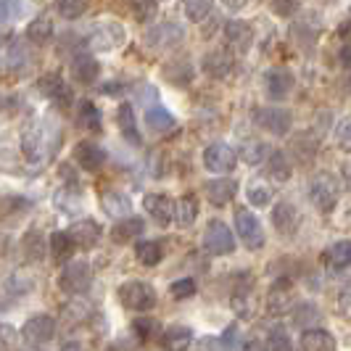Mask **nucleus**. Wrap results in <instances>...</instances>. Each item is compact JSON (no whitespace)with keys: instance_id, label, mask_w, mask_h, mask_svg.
I'll return each instance as SVG.
<instances>
[{"instance_id":"54","label":"nucleus","mask_w":351,"mask_h":351,"mask_svg":"<svg viewBox=\"0 0 351 351\" xmlns=\"http://www.w3.org/2000/svg\"><path fill=\"white\" fill-rule=\"evenodd\" d=\"M338 306H341L343 317H351V282L343 285V291H341V296H338Z\"/></svg>"},{"instance_id":"18","label":"nucleus","mask_w":351,"mask_h":351,"mask_svg":"<svg viewBox=\"0 0 351 351\" xmlns=\"http://www.w3.org/2000/svg\"><path fill=\"white\" fill-rule=\"evenodd\" d=\"M230 304H232L235 315L241 317V319H251V317H256V309H259V299H256V293H254V280L243 278V282H241V285L232 291V296H230Z\"/></svg>"},{"instance_id":"56","label":"nucleus","mask_w":351,"mask_h":351,"mask_svg":"<svg viewBox=\"0 0 351 351\" xmlns=\"http://www.w3.org/2000/svg\"><path fill=\"white\" fill-rule=\"evenodd\" d=\"M198 346L201 349H225L222 346V338H204V341H198Z\"/></svg>"},{"instance_id":"16","label":"nucleus","mask_w":351,"mask_h":351,"mask_svg":"<svg viewBox=\"0 0 351 351\" xmlns=\"http://www.w3.org/2000/svg\"><path fill=\"white\" fill-rule=\"evenodd\" d=\"M291 309H293V282L288 278H278L269 288V296H267V312L280 317Z\"/></svg>"},{"instance_id":"47","label":"nucleus","mask_w":351,"mask_h":351,"mask_svg":"<svg viewBox=\"0 0 351 351\" xmlns=\"http://www.w3.org/2000/svg\"><path fill=\"white\" fill-rule=\"evenodd\" d=\"M264 349H272V351H288L291 349V338H288V333H285V328H282V325H272V328H269Z\"/></svg>"},{"instance_id":"51","label":"nucleus","mask_w":351,"mask_h":351,"mask_svg":"<svg viewBox=\"0 0 351 351\" xmlns=\"http://www.w3.org/2000/svg\"><path fill=\"white\" fill-rule=\"evenodd\" d=\"M335 143H338L341 151H349L351 154V117H346V119H341V122L335 124Z\"/></svg>"},{"instance_id":"12","label":"nucleus","mask_w":351,"mask_h":351,"mask_svg":"<svg viewBox=\"0 0 351 351\" xmlns=\"http://www.w3.org/2000/svg\"><path fill=\"white\" fill-rule=\"evenodd\" d=\"M53 338H56V319L51 315H35L29 317L21 328V341L29 346V349H40V346H48Z\"/></svg>"},{"instance_id":"22","label":"nucleus","mask_w":351,"mask_h":351,"mask_svg":"<svg viewBox=\"0 0 351 351\" xmlns=\"http://www.w3.org/2000/svg\"><path fill=\"white\" fill-rule=\"evenodd\" d=\"M45 238H43V232L37 228H29L24 235H21V241H19V251H21V259L27 264H40L45 259Z\"/></svg>"},{"instance_id":"48","label":"nucleus","mask_w":351,"mask_h":351,"mask_svg":"<svg viewBox=\"0 0 351 351\" xmlns=\"http://www.w3.org/2000/svg\"><path fill=\"white\" fill-rule=\"evenodd\" d=\"M27 11H29V3H24V0H3V24L8 27L11 21L21 19Z\"/></svg>"},{"instance_id":"26","label":"nucleus","mask_w":351,"mask_h":351,"mask_svg":"<svg viewBox=\"0 0 351 351\" xmlns=\"http://www.w3.org/2000/svg\"><path fill=\"white\" fill-rule=\"evenodd\" d=\"M117 124H119V132H122L124 143H130V145H143V135L141 130H138V122H135V111H132V106L130 104H119L117 108Z\"/></svg>"},{"instance_id":"40","label":"nucleus","mask_w":351,"mask_h":351,"mask_svg":"<svg viewBox=\"0 0 351 351\" xmlns=\"http://www.w3.org/2000/svg\"><path fill=\"white\" fill-rule=\"evenodd\" d=\"M238 156H241V161L248 164V167H259V164L267 161L269 151H267V145L259 141H243L241 148H238Z\"/></svg>"},{"instance_id":"6","label":"nucleus","mask_w":351,"mask_h":351,"mask_svg":"<svg viewBox=\"0 0 351 351\" xmlns=\"http://www.w3.org/2000/svg\"><path fill=\"white\" fill-rule=\"evenodd\" d=\"M124 40H127V29H124L119 21L114 19H104V21H95L93 29H90V45L95 51H117L122 48Z\"/></svg>"},{"instance_id":"13","label":"nucleus","mask_w":351,"mask_h":351,"mask_svg":"<svg viewBox=\"0 0 351 351\" xmlns=\"http://www.w3.org/2000/svg\"><path fill=\"white\" fill-rule=\"evenodd\" d=\"M272 228H275V232H278L280 238H285V241L296 238L301 228V211L296 209L291 201H278V204L272 206Z\"/></svg>"},{"instance_id":"58","label":"nucleus","mask_w":351,"mask_h":351,"mask_svg":"<svg viewBox=\"0 0 351 351\" xmlns=\"http://www.w3.org/2000/svg\"><path fill=\"white\" fill-rule=\"evenodd\" d=\"M341 177H343V182H346V188L351 191V161H346L343 167H341Z\"/></svg>"},{"instance_id":"21","label":"nucleus","mask_w":351,"mask_h":351,"mask_svg":"<svg viewBox=\"0 0 351 351\" xmlns=\"http://www.w3.org/2000/svg\"><path fill=\"white\" fill-rule=\"evenodd\" d=\"M71 77L80 82V85H93L98 77H101V64L93 53H77L71 58Z\"/></svg>"},{"instance_id":"25","label":"nucleus","mask_w":351,"mask_h":351,"mask_svg":"<svg viewBox=\"0 0 351 351\" xmlns=\"http://www.w3.org/2000/svg\"><path fill=\"white\" fill-rule=\"evenodd\" d=\"M164 77H167V82H172L177 88H188V85L193 82L195 69L188 58L175 56V58H169V61L164 64Z\"/></svg>"},{"instance_id":"42","label":"nucleus","mask_w":351,"mask_h":351,"mask_svg":"<svg viewBox=\"0 0 351 351\" xmlns=\"http://www.w3.org/2000/svg\"><path fill=\"white\" fill-rule=\"evenodd\" d=\"M180 3H182V11H185L188 21H193V24L206 21L214 11V0H180Z\"/></svg>"},{"instance_id":"5","label":"nucleus","mask_w":351,"mask_h":351,"mask_svg":"<svg viewBox=\"0 0 351 351\" xmlns=\"http://www.w3.org/2000/svg\"><path fill=\"white\" fill-rule=\"evenodd\" d=\"M235 235L241 238V243L248 248V251H259L264 248V228H262V219L254 214L251 209H235Z\"/></svg>"},{"instance_id":"32","label":"nucleus","mask_w":351,"mask_h":351,"mask_svg":"<svg viewBox=\"0 0 351 351\" xmlns=\"http://www.w3.org/2000/svg\"><path fill=\"white\" fill-rule=\"evenodd\" d=\"M145 127L151 130V132H156V135H167V132H172L177 127V119L164 108V106H151V108H145Z\"/></svg>"},{"instance_id":"33","label":"nucleus","mask_w":351,"mask_h":351,"mask_svg":"<svg viewBox=\"0 0 351 351\" xmlns=\"http://www.w3.org/2000/svg\"><path fill=\"white\" fill-rule=\"evenodd\" d=\"M246 198L251 206L256 209H267L275 198V185H269L267 180H248L246 185Z\"/></svg>"},{"instance_id":"37","label":"nucleus","mask_w":351,"mask_h":351,"mask_svg":"<svg viewBox=\"0 0 351 351\" xmlns=\"http://www.w3.org/2000/svg\"><path fill=\"white\" fill-rule=\"evenodd\" d=\"M161 346L164 349H188V346H193V330L185 325H172L161 335Z\"/></svg>"},{"instance_id":"2","label":"nucleus","mask_w":351,"mask_h":351,"mask_svg":"<svg viewBox=\"0 0 351 351\" xmlns=\"http://www.w3.org/2000/svg\"><path fill=\"white\" fill-rule=\"evenodd\" d=\"M309 201L319 214H333L338 201H341V188H338V180H335L330 172H317L312 180H309Z\"/></svg>"},{"instance_id":"20","label":"nucleus","mask_w":351,"mask_h":351,"mask_svg":"<svg viewBox=\"0 0 351 351\" xmlns=\"http://www.w3.org/2000/svg\"><path fill=\"white\" fill-rule=\"evenodd\" d=\"M225 43H228L230 51L246 53L254 45V29H251V24L241 21V19H230L228 24H225Z\"/></svg>"},{"instance_id":"19","label":"nucleus","mask_w":351,"mask_h":351,"mask_svg":"<svg viewBox=\"0 0 351 351\" xmlns=\"http://www.w3.org/2000/svg\"><path fill=\"white\" fill-rule=\"evenodd\" d=\"M143 209L148 217H154L158 225H169L175 219V209H177V201H172L169 195L164 193H148L143 195Z\"/></svg>"},{"instance_id":"30","label":"nucleus","mask_w":351,"mask_h":351,"mask_svg":"<svg viewBox=\"0 0 351 351\" xmlns=\"http://www.w3.org/2000/svg\"><path fill=\"white\" fill-rule=\"evenodd\" d=\"M301 349L304 351H335L338 341L325 328H306L301 333Z\"/></svg>"},{"instance_id":"50","label":"nucleus","mask_w":351,"mask_h":351,"mask_svg":"<svg viewBox=\"0 0 351 351\" xmlns=\"http://www.w3.org/2000/svg\"><path fill=\"white\" fill-rule=\"evenodd\" d=\"M169 293H172V299L177 301H185V299H193L195 296V280L193 278H180L169 285Z\"/></svg>"},{"instance_id":"29","label":"nucleus","mask_w":351,"mask_h":351,"mask_svg":"<svg viewBox=\"0 0 351 351\" xmlns=\"http://www.w3.org/2000/svg\"><path fill=\"white\" fill-rule=\"evenodd\" d=\"M69 232L71 238H74V243H77V248H93L101 241L104 228L95 219H82V222H74L69 228Z\"/></svg>"},{"instance_id":"35","label":"nucleus","mask_w":351,"mask_h":351,"mask_svg":"<svg viewBox=\"0 0 351 351\" xmlns=\"http://www.w3.org/2000/svg\"><path fill=\"white\" fill-rule=\"evenodd\" d=\"M101 206L108 217H114V219H122V217H130V211H132V204H130V198L124 193H117V191H106L101 193Z\"/></svg>"},{"instance_id":"3","label":"nucleus","mask_w":351,"mask_h":351,"mask_svg":"<svg viewBox=\"0 0 351 351\" xmlns=\"http://www.w3.org/2000/svg\"><path fill=\"white\" fill-rule=\"evenodd\" d=\"M119 301L130 312H151L156 306V288L145 280H127L119 285Z\"/></svg>"},{"instance_id":"27","label":"nucleus","mask_w":351,"mask_h":351,"mask_svg":"<svg viewBox=\"0 0 351 351\" xmlns=\"http://www.w3.org/2000/svg\"><path fill=\"white\" fill-rule=\"evenodd\" d=\"M322 264L330 269V272H341V269H349L351 267V241H335L325 248L322 254Z\"/></svg>"},{"instance_id":"41","label":"nucleus","mask_w":351,"mask_h":351,"mask_svg":"<svg viewBox=\"0 0 351 351\" xmlns=\"http://www.w3.org/2000/svg\"><path fill=\"white\" fill-rule=\"evenodd\" d=\"M74 248H77V243H74L71 232H61V230H58V232L51 235V254L56 262H66Z\"/></svg>"},{"instance_id":"57","label":"nucleus","mask_w":351,"mask_h":351,"mask_svg":"<svg viewBox=\"0 0 351 351\" xmlns=\"http://www.w3.org/2000/svg\"><path fill=\"white\" fill-rule=\"evenodd\" d=\"M225 3V8H230V11H241V8H246L248 0H222Z\"/></svg>"},{"instance_id":"9","label":"nucleus","mask_w":351,"mask_h":351,"mask_svg":"<svg viewBox=\"0 0 351 351\" xmlns=\"http://www.w3.org/2000/svg\"><path fill=\"white\" fill-rule=\"evenodd\" d=\"M204 251L209 256H230L235 251V235L222 219H209L204 230Z\"/></svg>"},{"instance_id":"24","label":"nucleus","mask_w":351,"mask_h":351,"mask_svg":"<svg viewBox=\"0 0 351 351\" xmlns=\"http://www.w3.org/2000/svg\"><path fill=\"white\" fill-rule=\"evenodd\" d=\"M204 193L209 198V204L214 206H228L230 201L238 193V182L232 177H217V180H209L204 185Z\"/></svg>"},{"instance_id":"7","label":"nucleus","mask_w":351,"mask_h":351,"mask_svg":"<svg viewBox=\"0 0 351 351\" xmlns=\"http://www.w3.org/2000/svg\"><path fill=\"white\" fill-rule=\"evenodd\" d=\"M204 169L211 175H230L235 167H238V151L228 145V143L217 141L204 148Z\"/></svg>"},{"instance_id":"17","label":"nucleus","mask_w":351,"mask_h":351,"mask_svg":"<svg viewBox=\"0 0 351 351\" xmlns=\"http://www.w3.org/2000/svg\"><path fill=\"white\" fill-rule=\"evenodd\" d=\"M71 158H74V164H77L80 169H85V172H98L106 164V151L98 143L80 141L74 145V151H71Z\"/></svg>"},{"instance_id":"11","label":"nucleus","mask_w":351,"mask_h":351,"mask_svg":"<svg viewBox=\"0 0 351 351\" xmlns=\"http://www.w3.org/2000/svg\"><path fill=\"white\" fill-rule=\"evenodd\" d=\"M182 40H185V29L175 24V21H167V24H156V27H151L148 32H145V45L151 48V51H158V53H169L180 48L182 45Z\"/></svg>"},{"instance_id":"38","label":"nucleus","mask_w":351,"mask_h":351,"mask_svg":"<svg viewBox=\"0 0 351 351\" xmlns=\"http://www.w3.org/2000/svg\"><path fill=\"white\" fill-rule=\"evenodd\" d=\"M195 217H198V198L193 193H185L180 201H177V209H175V222L180 228H193Z\"/></svg>"},{"instance_id":"53","label":"nucleus","mask_w":351,"mask_h":351,"mask_svg":"<svg viewBox=\"0 0 351 351\" xmlns=\"http://www.w3.org/2000/svg\"><path fill=\"white\" fill-rule=\"evenodd\" d=\"M238 325H230V328H225V333H222V346L225 349H241V346H246V343H241L238 341Z\"/></svg>"},{"instance_id":"39","label":"nucleus","mask_w":351,"mask_h":351,"mask_svg":"<svg viewBox=\"0 0 351 351\" xmlns=\"http://www.w3.org/2000/svg\"><path fill=\"white\" fill-rule=\"evenodd\" d=\"M135 256L145 267H156L164 259V243L161 241H138L135 243Z\"/></svg>"},{"instance_id":"45","label":"nucleus","mask_w":351,"mask_h":351,"mask_svg":"<svg viewBox=\"0 0 351 351\" xmlns=\"http://www.w3.org/2000/svg\"><path fill=\"white\" fill-rule=\"evenodd\" d=\"M88 8H90V0H56L58 16L66 19V21H74V19L85 16Z\"/></svg>"},{"instance_id":"49","label":"nucleus","mask_w":351,"mask_h":351,"mask_svg":"<svg viewBox=\"0 0 351 351\" xmlns=\"http://www.w3.org/2000/svg\"><path fill=\"white\" fill-rule=\"evenodd\" d=\"M272 14L280 19H293L301 11V0H267Z\"/></svg>"},{"instance_id":"46","label":"nucleus","mask_w":351,"mask_h":351,"mask_svg":"<svg viewBox=\"0 0 351 351\" xmlns=\"http://www.w3.org/2000/svg\"><path fill=\"white\" fill-rule=\"evenodd\" d=\"M124 5L138 21H151L158 11V0H124Z\"/></svg>"},{"instance_id":"4","label":"nucleus","mask_w":351,"mask_h":351,"mask_svg":"<svg viewBox=\"0 0 351 351\" xmlns=\"http://www.w3.org/2000/svg\"><path fill=\"white\" fill-rule=\"evenodd\" d=\"M90 285H93V267L85 259L69 262L58 275V288L64 293H69V296H85L90 291Z\"/></svg>"},{"instance_id":"1","label":"nucleus","mask_w":351,"mask_h":351,"mask_svg":"<svg viewBox=\"0 0 351 351\" xmlns=\"http://www.w3.org/2000/svg\"><path fill=\"white\" fill-rule=\"evenodd\" d=\"M56 141L58 132L48 122H29L21 132V154L32 164H43L51 158Z\"/></svg>"},{"instance_id":"23","label":"nucleus","mask_w":351,"mask_h":351,"mask_svg":"<svg viewBox=\"0 0 351 351\" xmlns=\"http://www.w3.org/2000/svg\"><path fill=\"white\" fill-rule=\"evenodd\" d=\"M204 71L209 74L211 80H228L230 74L235 71V58L230 51H211L204 56Z\"/></svg>"},{"instance_id":"55","label":"nucleus","mask_w":351,"mask_h":351,"mask_svg":"<svg viewBox=\"0 0 351 351\" xmlns=\"http://www.w3.org/2000/svg\"><path fill=\"white\" fill-rule=\"evenodd\" d=\"M338 58H341V64H343L346 69H351V40L349 43H343V48H341V53H338Z\"/></svg>"},{"instance_id":"36","label":"nucleus","mask_w":351,"mask_h":351,"mask_svg":"<svg viewBox=\"0 0 351 351\" xmlns=\"http://www.w3.org/2000/svg\"><path fill=\"white\" fill-rule=\"evenodd\" d=\"M77 119H80V127H85L88 132H104V114L93 101H80Z\"/></svg>"},{"instance_id":"31","label":"nucleus","mask_w":351,"mask_h":351,"mask_svg":"<svg viewBox=\"0 0 351 351\" xmlns=\"http://www.w3.org/2000/svg\"><path fill=\"white\" fill-rule=\"evenodd\" d=\"M264 172L272 182H288L293 177V164L282 151H269V156L264 161Z\"/></svg>"},{"instance_id":"52","label":"nucleus","mask_w":351,"mask_h":351,"mask_svg":"<svg viewBox=\"0 0 351 351\" xmlns=\"http://www.w3.org/2000/svg\"><path fill=\"white\" fill-rule=\"evenodd\" d=\"M319 319V309L315 304H299L293 312V322L296 325H306V322H317Z\"/></svg>"},{"instance_id":"10","label":"nucleus","mask_w":351,"mask_h":351,"mask_svg":"<svg viewBox=\"0 0 351 351\" xmlns=\"http://www.w3.org/2000/svg\"><path fill=\"white\" fill-rule=\"evenodd\" d=\"M37 90L48 98V101H53V104L58 106V108H71V104H74V90H71V85L61 77V71H45L40 80H37Z\"/></svg>"},{"instance_id":"34","label":"nucleus","mask_w":351,"mask_h":351,"mask_svg":"<svg viewBox=\"0 0 351 351\" xmlns=\"http://www.w3.org/2000/svg\"><path fill=\"white\" fill-rule=\"evenodd\" d=\"M24 37H27L32 45H45V43L53 37V19L48 16V14H40V16H35L29 24H27V32H24Z\"/></svg>"},{"instance_id":"28","label":"nucleus","mask_w":351,"mask_h":351,"mask_svg":"<svg viewBox=\"0 0 351 351\" xmlns=\"http://www.w3.org/2000/svg\"><path fill=\"white\" fill-rule=\"evenodd\" d=\"M143 232H145V219H141V217H122L111 228V238H114V243H132V241L141 238Z\"/></svg>"},{"instance_id":"43","label":"nucleus","mask_w":351,"mask_h":351,"mask_svg":"<svg viewBox=\"0 0 351 351\" xmlns=\"http://www.w3.org/2000/svg\"><path fill=\"white\" fill-rule=\"evenodd\" d=\"M130 330L135 333V338H141V341H154L158 333H164L161 325H158L154 317H135L132 325H130Z\"/></svg>"},{"instance_id":"8","label":"nucleus","mask_w":351,"mask_h":351,"mask_svg":"<svg viewBox=\"0 0 351 351\" xmlns=\"http://www.w3.org/2000/svg\"><path fill=\"white\" fill-rule=\"evenodd\" d=\"M251 119L254 124L264 130V132H269V135H275V138H282V135H288L291 132V114L280 108V106H259V108H254L251 111Z\"/></svg>"},{"instance_id":"14","label":"nucleus","mask_w":351,"mask_h":351,"mask_svg":"<svg viewBox=\"0 0 351 351\" xmlns=\"http://www.w3.org/2000/svg\"><path fill=\"white\" fill-rule=\"evenodd\" d=\"M29 40L24 43V40H8L5 43V61H3V66H5V74L8 77H21V74H27V71L32 69V51H29Z\"/></svg>"},{"instance_id":"44","label":"nucleus","mask_w":351,"mask_h":351,"mask_svg":"<svg viewBox=\"0 0 351 351\" xmlns=\"http://www.w3.org/2000/svg\"><path fill=\"white\" fill-rule=\"evenodd\" d=\"M29 209H32V201L24 198V195H5L3 198V219H5V225H11V217L14 214L24 217Z\"/></svg>"},{"instance_id":"15","label":"nucleus","mask_w":351,"mask_h":351,"mask_svg":"<svg viewBox=\"0 0 351 351\" xmlns=\"http://www.w3.org/2000/svg\"><path fill=\"white\" fill-rule=\"evenodd\" d=\"M296 85L293 80V71L282 69V66H275V69L264 71V93L269 101H285L291 95V90Z\"/></svg>"}]
</instances>
